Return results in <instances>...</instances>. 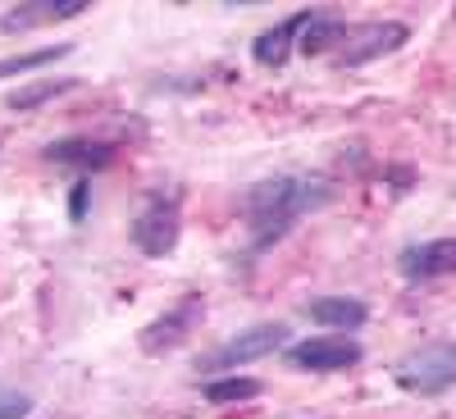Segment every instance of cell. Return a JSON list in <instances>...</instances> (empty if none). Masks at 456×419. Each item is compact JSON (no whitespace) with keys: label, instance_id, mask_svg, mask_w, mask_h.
<instances>
[{"label":"cell","instance_id":"obj_1","mask_svg":"<svg viewBox=\"0 0 456 419\" xmlns=\"http://www.w3.org/2000/svg\"><path fill=\"white\" fill-rule=\"evenodd\" d=\"M333 201V187L324 178H306V173H279L256 182L242 197V219H247V238H251V255L270 251L274 242H283L292 233L297 219H306L311 210H324Z\"/></svg>","mask_w":456,"mask_h":419},{"label":"cell","instance_id":"obj_2","mask_svg":"<svg viewBox=\"0 0 456 419\" xmlns=\"http://www.w3.org/2000/svg\"><path fill=\"white\" fill-rule=\"evenodd\" d=\"M128 238H133V246L142 251V255H151V260H165V255H174V246H178V238H183V197L174 192H151L146 201H142V210L133 214V228H128Z\"/></svg>","mask_w":456,"mask_h":419},{"label":"cell","instance_id":"obj_3","mask_svg":"<svg viewBox=\"0 0 456 419\" xmlns=\"http://www.w3.org/2000/svg\"><path fill=\"white\" fill-rule=\"evenodd\" d=\"M397 388L411 397H438L447 388H456V342H429L415 347L393 365Z\"/></svg>","mask_w":456,"mask_h":419},{"label":"cell","instance_id":"obj_4","mask_svg":"<svg viewBox=\"0 0 456 419\" xmlns=\"http://www.w3.org/2000/svg\"><path fill=\"white\" fill-rule=\"evenodd\" d=\"M292 333H288V324L283 319H270V324H256V328H247V333H238V337H228L224 347H215L210 356H201L197 360V369L201 374H233V369H242V365H256V360H265V356H274L283 342H288Z\"/></svg>","mask_w":456,"mask_h":419},{"label":"cell","instance_id":"obj_5","mask_svg":"<svg viewBox=\"0 0 456 419\" xmlns=\"http://www.w3.org/2000/svg\"><path fill=\"white\" fill-rule=\"evenodd\" d=\"M201 319H206V296H183V301H174V306H169L160 319H151V324L137 333V347H142L146 356L178 351L183 342L197 333Z\"/></svg>","mask_w":456,"mask_h":419},{"label":"cell","instance_id":"obj_6","mask_svg":"<svg viewBox=\"0 0 456 419\" xmlns=\"http://www.w3.org/2000/svg\"><path fill=\"white\" fill-rule=\"evenodd\" d=\"M406 23L397 19H384V23H361V28H347V36H342V46L333 51V64L342 68H361V64H374L384 60L393 51L406 46Z\"/></svg>","mask_w":456,"mask_h":419},{"label":"cell","instance_id":"obj_7","mask_svg":"<svg viewBox=\"0 0 456 419\" xmlns=\"http://www.w3.org/2000/svg\"><path fill=\"white\" fill-rule=\"evenodd\" d=\"M288 365L292 369H311V374H338L361 365V342L356 337H306L288 347Z\"/></svg>","mask_w":456,"mask_h":419},{"label":"cell","instance_id":"obj_8","mask_svg":"<svg viewBox=\"0 0 456 419\" xmlns=\"http://www.w3.org/2000/svg\"><path fill=\"white\" fill-rule=\"evenodd\" d=\"M397 274L406 283H434L456 274V238H434V242H415L397 255Z\"/></svg>","mask_w":456,"mask_h":419},{"label":"cell","instance_id":"obj_9","mask_svg":"<svg viewBox=\"0 0 456 419\" xmlns=\"http://www.w3.org/2000/svg\"><path fill=\"white\" fill-rule=\"evenodd\" d=\"M42 156L51 165H69V169H78V173H96V169H110L114 156H119V146L114 141H101V137H60L51 141Z\"/></svg>","mask_w":456,"mask_h":419},{"label":"cell","instance_id":"obj_10","mask_svg":"<svg viewBox=\"0 0 456 419\" xmlns=\"http://www.w3.org/2000/svg\"><path fill=\"white\" fill-rule=\"evenodd\" d=\"M311 19H315V10H297V14H288L283 23H274L270 32H260L256 42H251L256 64H265V68H283L288 55L297 51V42H301V32H306Z\"/></svg>","mask_w":456,"mask_h":419},{"label":"cell","instance_id":"obj_11","mask_svg":"<svg viewBox=\"0 0 456 419\" xmlns=\"http://www.w3.org/2000/svg\"><path fill=\"white\" fill-rule=\"evenodd\" d=\"M83 10H92V0H28V5H14L5 19H0V32H32V28H46V23H64V19H78Z\"/></svg>","mask_w":456,"mask_h":419},{"label":"cell","instance_id":"obj_12","mask_svg":"<svg viewBox=\"0 0 456 419\" xmlns=\"http://www.w3.org/2000/svg\"><path fill=\"white\" fill-rule=\"evenodd\" d=\"M301 310H306V319H315L324 328H338V333H356L370 319L365 301H356V296H315Z\"/></svg>","mask_w":456,"mask_h":419},{"label":"cell","instance_id":"obj_13","mask_svg":"<svg viewBox=\"0 0 456 419\" xmlns=\"http://www.w3.org/2000/svg\"><path fill=\"white\" fill-rule=\"evenodd\" d=\"M342 36H347V23H342L338 14L315 10V19L306 23V32H301L297 51H301V55H329L333 46H342Z\"/></svg>","mask_w":456,"mask_h":419},{"label":"cell","instance_id":"obj_14","mask_svg":"<svg viewBox=\"0 0 456 419\" xmlns=\"http://www.w3.org/2000/svg\"><path fill=\"white\" fill-rule=\"evenodd\" d=\"M201 397L210 406H238V401H256L260 397V383H256V378H242V374H224V378L201 383Z\"/></svg>","mask_w":456,"mask_h":419},{"label":"cell","instance_id":"obj_15","mask_svg":"<svg viewBox=\"0 0 456 419\" xmlns=\"http://www.w3.org/2000/svg\"><path fill=\"white\" fill-rule=\"evenodd\" d=\"M78 83H83V78H42V83H23V87H14V92L5 96V105H10V109H37V105H46V101L73 92Z\"/></svg>","mask_w":456,"mask_h":419},{"label":"cell","instance_id":"obj_16","mask_svg":"<svg viewBox=\"0 0 456 419\" xmlns=\"http://www.w3.org/2000/svg\"><path fill=\"white\" fill-rule=\"evenodd\" d=\"M73 55V42H60V46H42V51H19V55H5L0 60V78H19V73H32V68H46L55 60Z\"/></svg>","mask_w":456,"mask_h":419},{"label":"cell","instance_id":"obj_17","mask_svg":"<svg viewBox=\"0 0 456 419\" xmlns=\"http://www.w3.org/2000/svg\"><path fill=\"white\" fill-rule=\"evenodd\" d=\"M87 201H92V187H87V178H78V182L69 187V219L73 223L87 219Z\"/></svg>","mask_w":456,"mask_h":419},{"label":"cell","instance_id":"obj_18","mask_svg":"<svg viewBox=\"0 0 456 419\" xmlns=\"http://www.w3.org/2000/svg\"><path fill=\"white\" fill-rule=\"evenodd\" d=\"M28 410H32V397H23V392L0 397V419H28Z\"/></svg>","mask_w":456,"mask_h":419}]
</instances>
